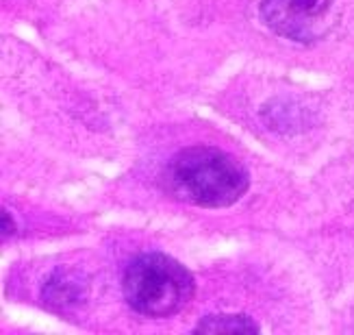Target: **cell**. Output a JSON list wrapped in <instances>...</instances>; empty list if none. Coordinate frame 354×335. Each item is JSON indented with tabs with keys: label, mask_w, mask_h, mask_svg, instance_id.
Listing matches in <instances>:
<instances>
[{
	"label": "cell",
	"mask_w": 354,
	"mask_h": 335,
	"mask_svg": "<svg viewBox=\"0 0 354 335\" xmlns=\"http://www.w3.org/2000/svg\"><path fill=\"white\" fill-rule=\"evenodd\" d=\"M163 181L178 201L209 209L235 205L250 185L245 168L228 152L211 146L176 152L165 165Z\"/></svg>",
	"instance_id": "cell-1"
},
{
	"label": "cell",
	"mask_w": 354,
	"mask_h": 335,
	"mask_svg": "<svg viewBox=\"0 0 354 335\" xmlns=\"http://www.w3.org/2000/svg\"><path fill=\"white\" fill-rule=\"evenodd\" d=\"M129 307L148 318H167L183 311L196 292L192 272L161 253L135 257L122 277Z\"/></svg>",
	"instance_id": "cell-2"
},
{
	"label": "cell",
	"mask_w": 354,
	"mask_h": 335,
	"mask_svg": "<svg viewBox=\"0 0 354 335\" xmlns=\"http://www.w3.org/2000/svg\"><path fill=\"white\" fill-rule=\"evenodd\" d=\"M261 20L279 37L313 44L335 26V0H261Z\"/></svg>",
	"instance_id": "cell-3"
},
{
	"label": "cell",
	"mask_w": 354,
	"mask_h": 335,
	"mask_svg": "<svg viewBox=\"0 0 354 335\" xmlns=\"http://www.w3.org/2000/svg\"><path fill=\"white\" fill-rule=\"evenodd\" d=\"M41 300L53 311H72L85 300L83 277L72 270H55L41 287Z\"/></svg>",
	"instance_id": "cell-4"
},
{
	"label": "cell",
	"mask_w": 354,
	"mask_h": 335,
	"mask_svg": "<svg viewBox=\"0 0 354 335\" xmlns=\"http://www.w3.org/2000/svg\"><path fill=\"white\" fill-rule=\"evenodd\" d=\"M196 333H259V325L243 314H218L203 318L194 329Z\"/></svg>",
	"instance_id": "cell-5"
},
{
	"label": "cell",
	"mask_w": 354,
	"mask_h": 335,
	"mask_svg": "<svg viewBox=\"0 0 354 335\" xmlns=\"http://www.w3.org/2000/svg\"><path fill=\"white\" fill-rule=\"evenodd\" d=\"M15 231V224H13V213L9 209H3V239L9 237Z\"/></svg>",
	"instance_id": "cell-6"
}]
</instances>
